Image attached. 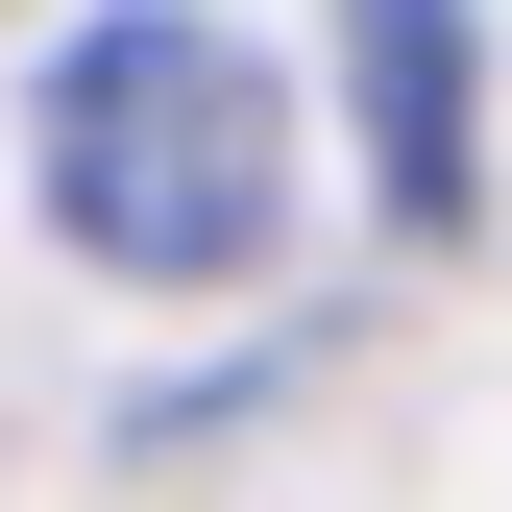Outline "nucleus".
I'll return each mask as SVG.
<instances>
[{"instance_id": "obj_1", "label": "nucleus", "mask_w": 512, "mask_h": 512, "mask_svg": "<svg viewBox=\"0 0 512 512\" xmlns=\"http://www.w3.org/2000/svg\"><path fill=\"white\" fill-rule=\"evenodd\" d=\"M49 220H74L98 269H147V293H220L244 244L293 220V98H269V49L196 25V0L74 25V49H49Z\"/></svg>"}, {"instance_id": "obj_2", "label": "nucleus", "mask_w": 512, "mask_h": 512, "mask_svg": "<svg viewBox=\"0 0 512 512\" xmlns=\"http://www.w3.org/2000/svg\"><path fill=\"white\" fill-rule=\"evenodd\" d=\"M366 74H391V196L464 220V25L439 0H366Z\"/></svg>"}]
</instances>
